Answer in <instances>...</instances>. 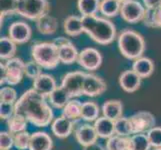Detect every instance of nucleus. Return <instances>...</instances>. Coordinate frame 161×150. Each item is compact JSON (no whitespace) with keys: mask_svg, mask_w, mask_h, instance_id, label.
Returning <instances> with one entry per match:
<instances>
[{"mask_svg":"<svg viewBox=\"0 0 161 150\" xmlns=\"http://www.w3.org/2000/svg\"><path fill=\"white\" fill-rule=\"evenodd\" d=\"M15 114L24 116L27 121L37 127H46L53 121V110L46 102V97L29 89L15 103Z\"/></svg>","mask_w":161,"mask_h":150,"instance_id":"nucleus-1","label":"nucleus"},{"mask_svg":"<svg viewBox=\"0 0 161 150\" xmlns=\"http://www.w3.org/2000/svg\"><path fill=\"white\" fill-rule=\"evenodd\" d=\"M84 32L96 43L106 45L113 42L116 38V27L107 18L96 15L81 16Z\"/></svg>","mask_w":161,"mask_h":150,"instance_id":"nucleus-2","label":"nucleus"},{"mask_svg":"<svg viewBox=\"0 0 161 150\" xmlns=\"http://www.w3.org/2000/svg\"><path fill=\"white\" fill-rule=\"evenodd\" d=\"M118 47L125 58L136 60L145 51V40L138 32L126 29L118 37Z\"/></svg>","mask_w":161,"mask_h":150,"instance_id":"nucleus-3","label":"nucleus"},{"mask_svg":"<svg viewBox=\"0 0 161 150\" xmlns=\"http://www.w3.org/2000/svg\"><path fill=\"white\" fill-rule=\"evenodd\" d=\"M31 55L33 60L42 68L53 69L60 63L58 47L54 42H41L32 46Z\"/></svg>","mask_w":161,"mask_h":150,"instance_id":"nucleus-4","label":"nucleus"},{"mask_svg":"<svg viewBox=\"0 0 161 150\" xmlns=\"http://www.w3.org/2000/svg\"><path fill=\"white\" fill-rule=\"evenodd\" d=\"M47 0H15L14 12L30 20H38L48 13Z\"/></svg>","mask_w":161,"mask_h":150,"instance_id":"nucleus-5","label":"nucleus"},{"mask_svg":"<svg viewBox=\"0 0 161 150\" xmlns=\"http://www.w3.org/2000/svg\"><path fill=\"white\" fill-rule=\"evenodd\" d=\"M25 75V63L20 58L13 57L8 59L4 64L1 63V85L8 84L13 86L21 82Z\"/></svg>","mask_w":161,"mask_h":150,"instance_id":"nucleus-6","label":"nucleus"},{"mask_svg":"<svg viewBox=\"0 0 161 150\" xmlns=\"http://www.w3.org/2000/svg\"><path fill=\"white\" fill-rule=\"evenodd\" d=\"M85 72H69L62 78L60 86L68 93L71 99L83 95V84L85 79Z\"/></svg>","mask_w":161,"mask_h":150,"instance_id":"nucleus-7","label":"nucleus"},{"mask_svg":"<svg viewBox=\"0 0 161 150\" xmlns=\"http://www.w3.org/2000/svg\"><path fill=\"white\" fill-rule=\"evenodd\" d=\"M146 8L136 0H129L121 5L120 15L122 19L128 23H136L142 21L145 16Z\"/></svg>","mask_w":161,"mask_h":150,"instance_id":"nucleus-8","label":"nucleus"},{"mask_svg":"<svg viewBox=\"0 0 161 150\" xmlns=\"http://www.w3.org/2000/svg\"><path fill=\"white\" fill-rule=\"evenodd\" d=\"M129 119L132 124L133 134H141V133L146 134L149 130L155 127L156 123L154 115L148 111H139L133 114Z\"/></svg>","mask_w":161,"mask_h":150,"instance_id":"nucleus-9","label":"nucleus"},{"mask_svg":"<svg viewBox=\"0 0 161 150\" xmlns=\"http://www.w3.org/2000/svg\"><path fill=\"white\" fill-rule=\"evenodd\" d=\"M53 42L58 47L59 59L61 63L69 65L78 60L79 53L69 39L64 37H58Z\"/></svg>","mask_w":161,"mask_h":150,"instance_id":"nucleus-10","label":"nucleus"},{"mask_svg":"<svg viewBox=\"0 0 161 150\" xmlns=\"http://www.w3.org/2000/svg\"><path fill=\"white\" fill-rule=\"evenodd\" d=\"M78 63L82 68L88 71H94L100 67L102 63V56L100 52L95 48L88 47L83 49L79 53Z\"/></svg>","mask_w":161,"mask_h":150,"instance_id":"nucleus-11","label":"nucleus"},{"mask_svg":"<svg viewBox=\"0 0 161 150\" xmlns=\"http://www.w3.org/2000/svg\"><path fill=\"white\" fill-rule=\"evenodd\" d=\"M106 90V83L99 76L86 73L83 84V95L88 97H97Z\"/></svg>","mask_w":161,"mask_h":150,"instance_id":"nucleus-12","label":"nucleus"},{"mask_svg":"<svg viewBox=\"0 0 161 150\" xmlns=\"http://www.w3.org/2000/svg\"><path fill=\"white\" fill-rule=\"evenodd\" d=\"M9 37L16 44H23L29 41L32 31L30 26L23 21H16L13 22L8 28Z\"/></svg>","mask_w":161,"mask_h":150,"instance_id":"nucleus-13","label":"nucleus"},{"mask_svg":"<svg viewBox=\"0 0 161 150\" xmlns=\"http://www.w3.org/2000/svg\"><path fill=\"white\" fill-rule=\"evenodd\" d=\"M74 135L77 142L83 147L89 146L93 143H96L98 138V135L95 131L94 126L88 123L81 124L77 127Z\"/></svg>","mask_w":161,"mask_h":150,"instance_id":"nucleus-14","label":"nucleus"},{"mask_svg":"<svg viewBox=\"0 0 161 150\" xmlns=\"http://www.w3.org/2000/svg\"><path fill=\"white\" fill-rule=\"evenodd\" d=\"M58 86L53 76L42 73L33 81V89L44 97H49V95L56 89Z\"/></svg>","mask_w":161,"mask_h":150,"instance_id":"nucleus-15","label":"nucleus"},{"mask_svg":"<svg viewBox=\"0 0 161 150\" xmlns=\"http://www.w3.org/2000/svg\"><path fill=\"white\" fill-rule=\"evenodd\" d=\"M141 79V77L132 69L125 70L119 76V85L125 92L132 93L139 89Z\"/></svg>","mask_w":161,"mask_h":150,"instance_id":"nucleus-16","label":"nucleus"},{"mask_svg":"<svg viewBox=\"0 0 161 150\" xmlns=\"http://www.w3.org/2000/svg\"><path fill=\"white\" fill-rule=\"evenodd\" d=\"M74 124L75 122L61 115L52 121L51 130L55 136L62 139V138H66L71 134L74 128Z\"/></svg>","mask_w":161,"mask_h":150,"instance_id":"nucleus-17","label":"nucleus"},{"mask_svg":"<svg viewBox=\"0 0 161 150\" xmlns=\"http://www.w3.org/2000/svg\"><path fill=\"white\" fill-rule=\"evenodd\" d=\"M52 147V138L46 132L37 131L31 134L28 150H51Z\"/></svg>","mask_w":161,"mask_h":150,"instance_id":"nucleus-18","label":"nucleus"},{"mask_svg":"<svg viewBox=\"0 0 161 150\" xmlns=\"http://www.w3.org/2000/svg\"><path fill=\"white\" fill-rule=\"evenodd\" d=\"M94 128L97 133L98 137L108 139L111 136L115 135V126L114 121L109 118L101 116L96 121H94Z\"/></svg>","mask_w":161,"mask_h":150,"instance_id":"nucleus-19","label":"nucleus"},{"mask_svg":"<svg viewBox=\"0 0 161 150\" xmlns=\"http://www.w3.org/2000/svg\"><path fill=\"white\" fill-rule=\"evenodd\" d=\"M122 112H123V104L120 100H107L102 105L103 116L113 121L122 117Z\"/></svg>","mask_w":161,"mask_h":150,"instance_id":"nucleus-20","label":"nucleus"},{"mask_svg":"<svg viewBox=\"0 0 161 150\" xmlns=\"http://www.w3.org/2000/svg\"><path fill=\"white\" fill-rule=\"evenodd\" d=\"M132 70L136 72L141 78H148L154 72V63L150 58L142 56L134 60V63L132 65Z\"/></svg>","mask_w":161,"mask_h":150,"instance_id":"nucleus-21","label":"nucleus"},{"mask_svg":"<svg viewBox=\"0 0 161 150\" xmlns=\"http://www.w3.org/2000/svg\"><path fill=\"white\" fill-rule=\"evenodd\" d=\"M36 27L37 30L41 34L44 35H50L56 32L58 28V22L56 18L53 17L49 13L43 15L38 20H36Z\"/></svg>","mask_w":161,"mask_h":150,"instance_id":"nucleus-22","label":"nucleus"},{"mask_svg":"<svg viewBox=\"0 0 161 150\" xmlns=\"http://www.w3.org/2000/svg\"><path fill=\"white\" fill-rule=\"evenodd\" d=\"M64 31L69 36H78L82 32H84L82 23V17L76 15H70L64 20Z\"/></svg>","mask_w":161,"mask_h":150,"instance_id":"nucleus-23","label":"nucleus"},{"mask_svg":"<svg viewBox=\"0 0 161 150\" xmlns=\"http://www.w3.org/2000/svg\"><path fill=\"white\" fill-rule=\"evenodd\" d=\"M81 107H82V103L79 100L73 98L64 106L61 115H63L64 117L72 120L73 122H76L79 119H81Z\"/></svg>","mask_w":161,"mask_h":150,"instance_id":"nucleus-24","label":"nucleus"},{"mask_svg":"<svg viewBox=\"0 0 161 150\" xmlns=\"http://www.w3.org/2000/svg\"><path fill=\"white\" fill-rule=\"evenodd\" d=\"M48 98H49V101H50V104L54 108H57V109H63L65 105L71 100L68 93L61 86H58L56 89L49 95Z\"/></svg>","mask_w":161,"mask_h":150,"instance_id":"nucleus-25","label":"nucleus"},{"mask_svg":"<svg viewBox=\"0 0 161 150\" xmlns=\"http://www.w3.org/2000/svg\"><path fill=\"white\" fill-rule=\"evenodd\" d=\"M100 108L98 104L93 101H86L82 103L81 107V119L86 122L96 121L99 118Z\"/></svg>","mask_w":161,"mask_h":150,"instance_id":"nucleus-26","label":"nucleus"},{"mask_svg":"<svg viewBox=\"0 0 161 150\" xmlns=\"http://www.w3.org/2000/svg\"><path fill=\"white\" fill-rule=\"evenodd\" d=\"M100 0H78L77 7L82 16H92L100 9Z\"/></svg>","mask_w":161,"mask_h":150,"instance_id":"nucleus-27","label":"nucleus"},{"mask_svg":"<svg viewBox=\"0 0 161 150\" xmlns=\"http://www.w3.org/2000/svg\"><path fill=\"white\" fill-rule=\"evenodd\" d=\"M105 148L106 150H130V137L115 134L107 139Z\"/></svg>","mask_w":161,"mask_h":150,"instance_id":"nucleus-28","label":"nucleus"},{"mask_svg":"<svg viewBox=\"0 0 161 150\" xmlns=\"http://www.w3.org/2000/svg\"><path fill=\"white\" fill-rule=\"evenodd\" d=\"M16 53V43L10 37H1L0 39V58L8 60L14 57Z\"/></svg>","mask_w":161,"mask_h":150,"instance_id":"nucleus-29","label":"nucleus"},{"mask_svg":"<svg viewBox=\"0 0 161 150\" xmlns=\"http://www.w3.org/2000/svg\"><path fill=\"white\" fill-rule=\"evenodd\" d=\"M6 121L8 131L12 133V134H17L19 132L26 131L27 124H28V121H27L24 116L19 114H14L12 117H10Z\"/></svg>","mask_w":161,"mask_h":150,"instance_id":"nucleus-30","label":"nucleus"},{"mask_svg":"<svg viewBox=\"0 0 161 150\" xmlns=\"http://www.w3.org/2000/svg\"><path fill=\"white\" fill-rule=\"evenodd\" d=\"M142 21L151 28H161V6L154 9H146Z\"/></svg>","mask_w":161,"mask_h":150,"instance_id":"nucleus-31","label":"nucleus"},{"mask_svg":"<svg viewBox=\"0 0 161 150\" xmlns=\"http://www.w3.org/2000/svg\"><path fill=\"white\" fill-rule=\"evenodd\" d=\"M121 5L117 0H102L99 11L106 17H114L120 13Z\"/></svg>","mask_w":161,"mask_h":150,"instance_id":"nucleus-32","label":"nucleus"},{"mask_svg":"<svg viewBox=\"0 0 161 150\" xmlns=\"http://www.w3.org/2000/svg\"><path fill=\"white\" fill-rule=\"evenodd\" d=\"M151 144L145 133L130 136V150H150Z\"/></svg>","mask_w":161,"mask_h":150,"instance_id":"nucleus-33","label":"nucleus"},{"mask_svg":"<svg viewBox=\"0 0 161 150\" xmlns=\"http://www.w3.org/2000/svg\"><path fill=\"white\" fill-rule=\"evenodd\" d=\"M115 126V134L119 136L128 137L131 134L133 135L132 124L129 118L127 117H120L114 121Z\"/></svg>","mask_w":161,"mask_h":150,"instance_id":"nucleus-34","label":"nucleus"},{"mask_svg":"<svg viewBox=\"0 0 161 150\" xmlns=\"http://www.w3.org/2000/svg\"><path fill=\"white\" fill-rule=\"evenodd\" d=\"M31 134L27 131L19 132L17 134H14V146L18 150H27L29 149Z\"/></svg>","mask_w":161,"mask_h":150,"instance_id":"nucleus-35","label":"nucleus"},{"mask_svg":"<svg viewBox=\"0 0 161 150\" xmlns=\"http://www.w3.org/2000/svg\"><path fill=\"white\" fill-rule=\"evenodd\" d=\"M17 92L11 86H4L0 90V102L15 104L17 101Z\"/></svg>","mask_w":161,"mask_h":150,"instance_id":"nucleus-36","label":"nucleus"},{"mask_svg":"<svg viewBox=\"0 0 161 150\" xmlns=\"http://www.w3.org/2000/svg\"><path fill=\"white\" fill-rule=\"evenodd\" d=\"M42 67L35 62L34 60L28 61V62L25 63V75L30 79H36L38 76H40L42 74L41 71Z\"/></svg>","mask_w":161,"mask_h":150,"instance_id":"nucleus-37","label":"nucleus"},{"mask_svg":"<svg viewBox=\"0 0 161 150\" xmlns=\"http://www.w3.org/2000/svg\"><path fill=\"white\" fill-rule=\"evenodd\" d=\"M14 146V134L9 131L0 133V150H10Z\"/></svg>","mask_w":161,"mask_h":150,"instance_id":"nucleus-38","label":"nucleus"},{"mask_svg":"<svg viewBox=\"0 0 161 150\" xmlns=\"http://www.w3.org/2000/svg\"><path fill=\"white\" fill-rule=\"evenodd\" d=\"M146 135L151 144V147H154V149L161 147V127H153L146 133Z\"/></svg>","mask_w":161,"mask_h":150,"instance_id":"nucleus-39","label":"nucleus"},{"mask_svg":"<svg viewBox=\"0 0 161 150\" xmlns=\"http://www.w3.org/2000/svg\"><path fill=\"white\" fill-rule=\"evenodd\" d=\"M15 114V104L0 102V117L1 119L8 120Z\"/></svg>","mask_w":161,"mask_h":150,"instance_id":"nucleus-40","label":"nucleus"},{"mask_svg":"<svg viewBox=\"0 0 161 150\" xmlns=\"http://www.w3.org/2000/svg\"><path fill=\"white\" fill-rule=\"evenodd\" d=\"M146 9H154L161 6V0H143Z\"/></svg>","mask_w":161,"mask_h":150,"instance_id":"nucleus-41","label":"nucleus"},{"mask_svg":"<svg viewBox=\"0 0 161 150\" xmlns=\"http://www.w3.org/2000/svg\"><path fill=\"white\" fill-rule=\"evenodd\" d=\"M83 150H106V148L103 147L101 144L99 143H93L89 146H86V147H83Z\"/></svg>","mask_w":161,"mask_h":150,"instance_id":"nucleus-42","label":"nucleus"},{"mask_svg":"<svg viewBox=\"0 0 161 150\" xmlns=\"http://www.w3.org/2000/svg\"><path fill=\"white\" fill-rule=\"evenodd\" d=\"M117 1H118L119 3H121V4H123V3H125V2H127V1H129V0H117Z\"/></svg>","mask_w":161,"mask_h":150,"instance_id":"nucleus-43","label":"nucleus"},{"mask_svg":"<svg viewBox=\"0 0 161 150\" xmlns=\"http://www.w3.org/2000/svg\"><path fill=\"white\" fill-rule=\"evenodd\" d=\"M154 150H161V147H159V148H155Z\"/></svg>","mask_w":161,"mask_h":150,"instance_id":"nucleus-44","label":"nucleus"}]
</instances>
